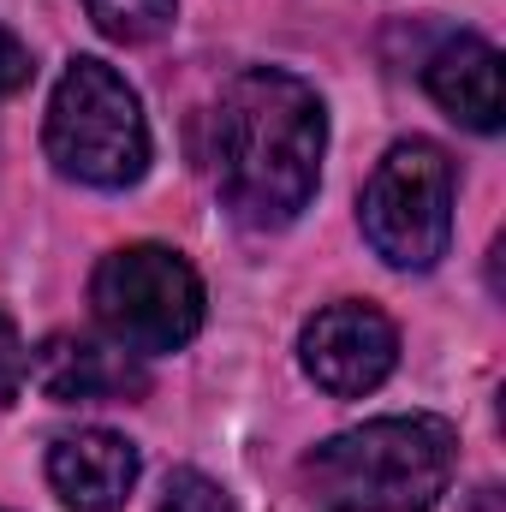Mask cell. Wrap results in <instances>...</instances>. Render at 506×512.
<instances>
[{"label": "cell", "mask_w": 506, "mask_h": 512, "mask_svg": "<svg viewBox=\"0 0 506 512\" xmlns=\"http://www.w3.org/2000/svg\"><path fill=\"white\" fill-rule=\"evenodd\" d=\"M48 161L96 191H126L149 173V120L143 102L108 60H72L48 102Z\"/></svg>", "instance_id": "3"}, {"label": "cell", "mask_w": 506, "mask_h": 512, "mask_svg": "<svg viewBox=\"0 0 506 512\" xmlns=\"http://www.w3.org/2000/svg\"><path fill=\"white\" fill-rule=\"evenodd\" d=\"M84 6H90L96 30L108 42H126V48L167 36L173 18H179V0H84Z\"/></svg>", "instance_id": "10"}, {"label": "cell", "mask_w": 506, "mask_h": 512, "mask_svg": "<svg viewBox=\"0 0 506 512\" xmlns=\"http://www.w3.org/2000/svg\"><path fill=\"white\" fill-rule=\"evenodd\" d=\"M90 304H96V322L108 328V340L137 358L179 352L203 328V280L167 245L108 251L90 274Z\"/></svg>", "instance_id": "4"}, {"label": "cell", "mask_w": 506, "mask_h": 512, "mask_svg": "<svg viewBox=\"0 0 506 512\" xmlns=\"http://www.w3.org/2000/svg\"><path fill=\"white\" fill-rule=\"evenodd\" d=\"M471 512H501V489H477V507Z\"/></svg>", "instance_id": "14"}, {"label": "cell", "mask_w": 506, "mask_h": 512, "mask_svg": "<svg viewBox=\"0 0 506 512\" xmlns=\"http://www.w3.org/2000/svg\"><path fill=\"white\" fill-rule=\"evenodd\" d=\"M30 72H36L30 48H24L12 30H0V96H18V90L30 84Z\"/></svg>", "instance_id": "13"}, {"label": "cell", "mask_w": 506, "mask_h": 512, "mask_svg": "<svg viewBox=\"0 0 506 512\" xmlns=\"http://www.w3.org/2000/svg\"><path fill=\"white\" fill-rule=\"evenodd\" d=\"M48 483L72 512H120L137 489V447L114 429H78L48 447Z\"/></svg>", "instance_id": "8"}, {"label": "cell", "mask_w": 506, "mask_h": 512, "mask_svg": "<svg viewBox=\"0 0 506 512\" xmlns=\"http://www.w3.org/2000/svg\"><path fill=\"white\" fill-rule=\"evenodd\" d=\"M36 387L54 405H108V399H143L149 370L126 346H102L84 334H54L36 352Z\"/></svg>", "instance_id": "7"}, {"label": "cell", "mask_w": 506, "mask_h": 512, "mask_svg": "<svg viewBox=\"0 0 506 512\" xmlns=\"http://www.w3.org/2000/svg\"><path fill=\"white\" fill-rule=\"evenodd\" d=\"M24 376H30V352H24V340H18V328L0 316V405L24 387Z\"/></svg>", "instance_id": "12"}, {"label": "cell", "mask_w": 506, "mask_h": 512, "mask_svg": "<svg viewBox=\"0 0 506 512\" xmlns=\"http://www.w3.org/2000/svg\"><path fill=\"white\" fill-rule=\"evenodd\" d=\"M429 96L471 131H501V54L483 36H453L423 66Z\"/></svg>", "instance_id": "9"}, {"label": "cell", "mask_w": 506, "mask_h": 512, "mask_svg": "<svg viewBox=\"0 0 506 512\" xmlns=\"http://www.w3.org/2000/svg\"><path fill=\"white\" fill-rule=\"evenodd\" d=\"M298 358H304V376L334 393V399H364L376 393L393 364H399V328L381 316L376 304H328L304 322V340H298Z\"/></svg>", "instance_id": "6"}, {"label": "cell", "mask_w": 506, "mask_h": 512, "mask_svg": "<svg viewBox=\"0 0 506 512\" xmlns=\"http://www.w3.org/2000/svg\"><path fill=\"white\" fill-rule=\"evenodd\" d=\"M328 114L322 96L274 66L239 72L209 114V173L227 215L251 233L292 227L322 179Z\"/></svg>", "instance_id": "1"}, {"label": "cell", "mask_w": 506, "mask_h": 512, "mask_svg": "<svg viewBox=\"0 0 506 512\" xmlns=\"http://www.w3.org/2000/svg\"><path fill=\"white\" fill-rule=\"evenodd\" d=\"M364 239L393 268H435L453 239V161L429 137H405L376 161L364 203H358Z\"/></svg>", "instance_id": "5"}, {"label": "cell", "mask_w": 506, "mask_h": 512, "mask_svg": "<svg viewBox=\"0 0 506 512\" xmlns=\"http://www.w3.org/2000/svg\"><path fill=\"white\" fill-rule=\"evenodd\" d=\"M453 465H459L453 423L411 411L322 441L304 459V489L322 512H429L447 495Z\"/></svg>", "instance_id": "2"}, {"label": "cell", "mask_w": 506, "mask_h": 512, "mask_svg": "<svg viewBox=\"0 0 506 512\" xmlns=\"http://www.w3.org/2000/svg\"><path fill=\"white\" fill-rule=\"evenodd\" d=\"M161 512H233L227 489L203 471H173L167 477V495H161Z\"/></svg>", "instance_id": "11"}]
</instances>
